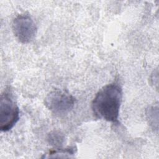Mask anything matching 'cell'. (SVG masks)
Returning <instances> with one entry per match:
<instances>
[{
	"label": "cell",
	"instance_id": "cell-1",
	"mask_svg": "<svg viewBox=\"0 0 159 159\" xmlns=\"http://www.w3.org/2000/svg\"><path fill=\"white\" fill-rule=\"evenodd\" d=\"M122 99V89L118 83L114 82L104 86L92 101L93 114L98 119L118 124Z\"/></svg>",
	"mask_w": 159,
	"mask_h": 159
},
{
	"label": "cell",
	"instance_id": "cell-2",
	"mask_svg": "<svg viewBox=\"0 0 159 159\" xmlns=\"http://www.w3.org/2000/svg\"><path fill=\"white\" fill-rule=\"evenodd\" d=\"M19 119V108L11 92L5 89L0 99V129L2 132L10 130Z\"/></svg>",
	"mask_w": 159,
	"mask_h": 159
},
{
	"label": "cell",
	"instance_id": "cell-3",
	"mask_svg": "<svg viewBox=\"0 0 159 159\" xmlns=\"http://www.w3.org/2000/svg\"><path fill=\"white\" fill-rule=\"evenodd\" d=\"M75 98L66 91L55 89L50 92L45 98L46 107L54 114L65 116L73 108Z\"/></svg>",
	"mask_w": 159,
	"mask_h": 159
},
{
	"label": "cell",
	"instance_id": "cell-4",
	"mask_svg": "<svg viewBox=\"0 0 159 159\" xmlns=\"http://www.w3.org/2000/svg\"><path fill=\"white\" fill-rule=\"evenodd\" d=\"M12 29L14 36L22 43H28L35 37L37 28L29 14H22L16 16L12 23Z\"/></svg>",
	"mask_w": 159,
	"mask_h": 159
},
{
	"label": "cell",
	"instance_id": "cell-5",
	"mask_svg": "<svg viewBox=\"0 0 159 159\" xmlns=\"http://www.w3.org/2000/svg\"><path fill=\"white\" fill-rule=\"evenodd\" d=\"M50 140H52V143L55 144V145H59L60 143H61V142H60L61 140H62V138L60 137L59 134H53L52 136L50 138Z\"/></svg>",
	"mask_w": 159,
	"mask_h": 159
}]
</instances>
